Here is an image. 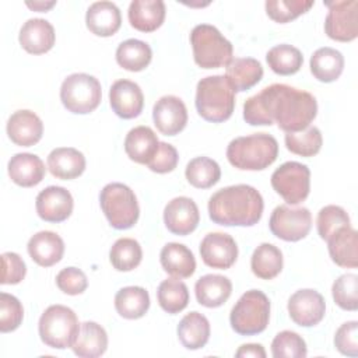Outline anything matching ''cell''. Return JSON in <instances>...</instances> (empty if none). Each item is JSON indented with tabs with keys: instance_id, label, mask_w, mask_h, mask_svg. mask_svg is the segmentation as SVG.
<instances>
[{
	"instance_id": "6da1fadb",
	"label": "cell",
	"mask_w": 358,
	"mask_h": 358,
	"mask_svg": "<svg viewBox=\"0 0 358 358\" xmlns=\"http://www.w3.org/2000/svg\"><path fill=\"white\" fill-rule=\"evenodd\" d=\"M317 115L316 98L303 90L287 84H271L243 103V119L250 126L277 123L285 133L310 126Z\"/></svg>"
},
{
	"instance_id": "7a4b0ae2",
	"label": "cell",
	"mask_w": 358,
	"mask_h": 358,
	"mask_svg": "<svg viewBox=\"0 0 358 358\" xmlns=\"http://www.w3.org/2000/svg\"><path fill=\"white\" fill-rule=\"evenodd\" d=\"M263 208L262 194L249 185L222 187L208 200L210 220L224 227H252L260 221Z\"/></svg>"
},
{
	"instance_id": "3957f363",
	"label": "cell",
	"mask_w": 358,
	"mask_h": 358,
	"mask_svg": "<svg viewBox=\"0 0 358 358\" xmlns=\"http://www.w3.org/2000/svg\"><path fill=\"white\" fill-rule=\"evenodd\" d=\"M278 155L277 140L267 133H255L234 138L227 147V158L241 171H262L270 166Z\"/></svg>"
},
{
	"instance_id": "277c9868",
	"label": "cell",
	"mask_w": 358,
	"mask_h": 358,
	"mask_svg": "<svg viewBox=\"0 0 358 358\" xmlns=\"http://www.w3.org/2000/svg\"><path fill=\"white\" fill-rule=\"evenodd\" d=\"M235 91L225 76H208L197 83L196 109L199 115L213 123H221L232 116Z\"/></svg>"
},
{
	"instance_id": "5b68a950",
	"label": "cell",
	"mask_w": 358,
	"mask_h": 358,
	"mask_svg": "<svg viewBox=\"0 0 358 358\" xmlns=\"http://www.w3.org/2000/svg\"><path fill=\"white\" fill-rule=\"evenodd\" d=\"M193 57L201 69L227 67L232 60V43L210 24H199L190 32Z\"/></svg>"
},
{
	"instance_id": "8992f818",
	"label": "cell",
	"mask_w": 358,
	"mask_h": 358,
	"mask_svg": "<svg viewBox=\"0 0 358 358\" xmlns=\"http://www.w3.org/2000/svg\"><path fill=\"white\" fill-rule=\"evenodd\" d=\"M270 319V301L259 289L246 291L229 313L231 327L241 336H255L266 330Z\"/></svg>"
},
{
	"instance_id": "52a82bcc",
	"label": "cell",
	"mask_w": 358,
	"mask_h": 358,
	"mask_svg": "<svg viewBox=\"0 0 358 358\" xmlns=\"http://www.w3.org/2000/svg\"><path fill=\"white\" fill-rule=\"evenodd\" d=\"M80 326L73 309L64 305H50L41 315L38 330L41 340L48 347L64 350L74 344Z\"/></svg>"
},
{
	"instance_id": "ba28073f",
	"label": "cell",
	"mask_w": 358,
	"mask_h": 358,
	"mask_svg": "<svg viewBox=\"0 0 358 358\" xmlns=\"http://www.w3.org/2000/svg\"><path fill=\"white\" fill-rule=\"evenodd\" d=\"M99 204L106 220L116 229H129L138 220V203L127 185L113 182L103 186L99 193Z\"/></svg>"
},
{
	"instance_id": "9c48e42d",
	"label": "cell",
	"mask_w": 358,
	"mask_h": 358,
	"mask_svg": "<svg viewBox=\"0 0 358 358\" xmlns=\"http://www.w3.org/2000/svg\"><path fill=\"white\" fill-rule=\"evenodd\" d=\"M101 83L87 73H74L67 76L60 87V99L63 106L77 115L94 112L101 103Z\"/></svg>"
},
{
	"instance_id": "30bf717a",
	"label": "cell",
	"mask_w": 358,
	"mask_h": 358,
	"mask_svg": "<svg viewBox=\"0 0 358 358\" xmlns=\"http://www.w3.org/2000/svg\"><path fill=\"white\" fill-rule=\"evenodd\" d=\"M271 186L288 204H299L309 196L310 171L296 161L284 162L273 172Z\"/></svg>"
},
{
	"instance_id": "8fae6325",
	"label": "cell",
	"mask_w": 358,
	"mask_h": 358,
	"mask_svg": "<svg viewBox=\"0 0 358 358\" xmlns=\"http://www.w3.org/2000/svg\"><path fill=\"white\" fill-rule=\"evenodd\" d=\"M268 227L274 236L287 242H298L309 234L312 228V214L306 207L281 204L273 210Z\"/></svg>"
},
{
	"instance_id": "7c38bea8",
	"label": "cell",
	"mask_w": 358,
	"mask_h": 358,
	"mask_svg": "<svg viewBox=\"0 0 358 358\" xmlns=\"http://www.w3.org/2000/svg\"><path fill=\"white\" fill-rule=\"evenodd\" d=\"M329 13L324 20V32L338 42H351L358 36V1H326Z\"/></svg>"
},
{
	"instance_id": "4fadbf2b",
	"label": "cell",
	"mask_w": 358,
	"mask_h": 358,
	"mask_svg": "<svg viewBox=\"0 0 358 358\" xmlns=\"http://www.w3.org/2000/svg\"><path fill=\"white\" fill-rule=\"evenodd\" d=\"M326 312V302L316 289H298L288 299L291 320L302 327H312L322 322Z\"/></svg>"
},
{
	"instance_id": "5bb4252c",
	"label": "cell",
	"mask_w": 358,
	"mask_h": 358,
	"mask_svg": "<svg viewBox=\"0 0 358 358\" xmlns=\"http://www.w3.org/2000/svg\"><path fill=\"white\" fill-rule=\"evenodd\" d=\"M200 256L208 267L227 270L238 259V246L229 234L210 232L200 243Z\"/></svg>"
},
{
	"instance_id": "9a60e30c",
	"label": "cell",
	"mask_w": 358,
	"mask_h": 358,
	"mask_svg": "<svg viewBox=\"0 0 358 358\" xmlns=\"http://www.w3.org/2000/svg\"><path fill=\"white\" fill-rule=\"evenodd\" d=\"M39 218L46 222H62L67 220L74 207L71 193L62 186H48L39 192L35 200Z\"/></svg>"
},
{
	"instance_id": "2e32d148",
	"label": "cell",
	"mask_w": 358,
	"mask_h": 358,
	"mask_svg": "<svg viewBox=\"0 0 358 358\" xmlns=\"http://www.w3.org/2000/svg\"><path fill=\"white\" fill-rule=\"evenodd\" d=\"M152 120L162 134L176 136L187 123L186 105L179 96L164 95L152 108Z\"/></svg>"
},
{
	"instance_id": "e0dca14e",
	"label": "cell",
	"mask_w": 358,
	"mask_h": 358,
	"mask_svg": "<svg viewBox=\"0 0 358 358\" xmlns=\"http://www.w3.org/2000/svg\"><path fill=\"white\" fill-rule=\"evenodd\" d=\"M200 221L197 204L186 196H179L168 201L164 208V222L169 232L175 235L192 234Z\"/></svg>"
},
{
	"instance_id": "ac0fdd59",
	"label": "cell",
	"mask_w": 358,
	"mask_h": 358,
	"mask_svg": "<svg viewBox=\"0 0 358 358\" xmlns=\"http://www.w3.org/2000/svg\"><path fill=\"white\" fill-rule=\"evenodd\" d=\"M112 110L122 119L137 117L144 106V95L138 84L130 80H117L109 90Z\"/></svg>"
},
{
	"instance_id": "d6986e66",
	"label": "cell",
	"mask_w": 358,
	"mask_h": 358,
	"mask_svg": "<svg viewBox=\"0 0 358 358\" xmlns=\"http://www.w3.org/2000/svg\"><path fill=\"white\" fill-rule=\"evenodd\" d=\"M8 138L20 147L35 145L43 134L41 117L28 109L15 110L7 120Z\"/></svg>"
},
{
	"instance_id": "ffe728a7",
	"label": "cell",
	"mask_w": 358,
	"mask_h": 358,
	"mask_svg": "<svg viewBox=\"0 0 358 358\" xmlns=\"http://www.w3.org/2000/svg\"><path fill=\"white\" fill-rule=\"evenodd\" d=\"M56 34L53 25L43 18H29L20 29L18 41L24 50L31 55L49 52L55 45Z\"/></svg>"
},
{
	"instance_id": "44dd1931",
	"label": "cell",
	"mask_w": 358,
	"mask_h": 358,
	"mask_svg": "<svg viewBox=\"0 0 358 358\" xmlns=\"http://www.w3.org/2000/svg\"><path fill=\"white\" fill-rule=\"evenodd\" d=\"M85 24L96 36H112L122 25L120 10L112 1H95L87 10Z\"/></svg>"
},
{
	"instance_id": "7402d4cb",
	"label": "cell",
	"mask_w": 358,
	"mask_h": 358,
	"mask_svg": "<svg viewBox=\"0 0 358 358\" xmlns=\"http://www.w3.org/2000/svg\"><path fill=\"white\" fill-rule=\"evenodd\" d=\"M329 255L331 260L343 268H355L358 266V235L351 225L337 229L327 239Z\"/></svg>"
},
{
	"instance_id": "603a6c76",
	"label": "cell",
	"mask_w": 358,
	"mask_h": 358,
	"mask_svg": "<svg viewBox=\"0 0 358 358\" xmlns=\"http://www.w3.org/2000/svg\"><path fill=\"white\" fill-rule=\"evenodd\" d=\"M27 249L31 259L36 264L50 267L62 260L64 253V242L52 231H39L29 238Z\"/></svg>"
},
{
	"instance_id": "cb8c5ba5",
	"label": "cell",
	"mask_w": 358,
	"mask_h": 358,
	"mask_svg": "<svg viewBox=\"0 0 358 358\" xmlns=\"http://www.w3.org/2000/svg\"><path fill=\"white\" fill-rule=\"evenodd\" d=\"M8 176L10 179L22 187H32L42 182L45 178L43 161L31 152H18L8 161Z\"/></svg>"
},
{
	"instance_id": "d4e9b609",
	"label": "cell",
	"mask_w": 358,
	"mask_h": 358,
	"mask_svg": "<svg viewBox=\"0 0 358 358\" xmlns=\"http://www.w3.org/2000/svg\"><path fill=\"white\" fill-rule=\"evenodd\" d=\"M165 3L162 0H133L127 17L133 28L141 32H152L165 20Z\"/></svg>"
},
{
	"instance_id": "484cf974",
	"label": "cell",
	"mask_w": 358,
	"mask_h": 358,
	"mask_svg": "<svg viewBox=\"0 0 358 358\" xmlns=\"http://www.w3.org/2000/svg\"><path fill=\"white\" fill-rule=\"evenodd\" d=\"M48 168L57 179H76L85 169V157L73 147H59L48 155Z\"/></svg>"
},
{
	"instance_id": "4316f807",
	"label": "cell",
	"mask_w": 358,
	"mask_h": 358,
	"mask_svg": "<svg viewBox=\"0 0 358 358\" xmlns=\"http://www.w3.org/2000/svg\"><path fill=\"white\" fill-rule=\"evenodd\" d=\"M158 145L159 140L148 126H137L131 129L124 138V151L127 157L143 165H147L152 159Z\"/></svg>"
},
{
	"instance_id": "83f0119b",
	"label": "cell",
	"mask_w": 358,
	"mask_h": 358,
	"mask_svg": "<svg viewBox=\"0 0 358 358\" xmlns=\"http://www.w3.org/2000/svg\"><path fill=\"white\" fill-rule=\"evenodd\" d=\"M194 292L200 305L206 308H218L231 296L232 282L225 275L206 274L196 281Z\"/></svg>"
},
{
	"instance_id": "f1b7e54d",
	"label": "cell",
	"mask_w": 358,
	"mask_h": 358,
	"mask_svg": "<svg viewBox=\"0 0 358 358\" xmlns=\"http://www.w3.org/2000/svg\"><path fill=\"white\" fill-rule=\"evenodd\" d=\"M159 262L162 268L176 278H187L196 270V259L192 250L178 242H169L161 249Z\"/></svg>"
},
{
	"instance_id": "f546056e",
	"label": "cell",
	"mask_w": 358,
	"mask_h": 358,
	"mask_svg": "<svg viewBox=\"0 0 358 358\" xmlns=\"http://www.w3.org/2000/svg\"><path fill=\"white\" fill-rule=\"evenodd\" d=\"M71 348L73 352L81 358L101 357L108 348V334L101 324L84 322L80 326L78 336Z\"/></svg>"
},
{
	"instance_id": "4dcf8cb0",
	"label": "cell",
	"mask_w": 358,
	"mask_h": 358,
	"mask_svg": "<svg viewBox=\"0 0 358 358\" xmlns=\"http://www.w3.org/2000/svg\"><path fill=\"white\" fill-rule=\"evenodd\" d=\"M225 77L235 92H243L262 80L263 67L260 62L253 57H236L227 66Z\"/></svg>"
},
{
	"instance_id": "1f68e13d",
	"label": "cell",
	"mask_w": 358,
	"mask_h": 358,
	"mask_svg": "<svg viewBox=\"0 0 358 358\" xmlns=\"http://www.w3.org/2000/svg\"><path fill=\"white\" fill-rule=\"evenodd\" d=\"M178 338L187 350L203 348L210 338L208 319L200 312H190L178 324Z\"/></svg>"
},
{
	"instance_id": "d6a6232c",
	"label": "cell",
	"mask_w": 358,
	"mask_h": 358,
	"mask_svg": "<svg viewBox=\"0 0 358 358\" xmlns=\"http://www.w3.org/2000/svg\"><path fill=\"white\" fill-rule=\"evenodd\" d=\"M344 69V56L337 49L319 48L310 56V73L322 83L336 81Z\"/></svg>"
},
{
	"instance_id": "836d02e7",
	"label": "cell",
	"mask_w": 358,
	"mask_h": 358,
	"mask_svg": "<svg viewBox=\"0 0 358 358\" xmlns=\"http://www.w3.org/2000/svg\"><path fill=\"white\" fill-rule=\"evenodd\" d=\"M150 308V295L143 287L120 288L115 295V309L124 319H140Z\"/></svg>"
},
{
	"instance_id": "e575fe53",
	"label": "cell",
	"mask_w": 358,
	"mask_h": 358,
	"mask_svg": "<svg viewBox=\"0 0 358 358\" xmlns=\"http://www.w3.org/2000/svg\"><path fill=\"white\" fill-rule=\"evenodd\" d=\"M152 59V50L148 43L140 39H126L116 49V62L129 71L144 70Z\"/></svg>"
},
{
	"instance_id": "d590c367",
	"label": "cell",
	"mask_w": 358,
	"mask_h": 358,
	"mask_svg": "<svg viewBox=\"0 0 358 358\" xmlns=\"http://www.w3.org/2000/svg\"><path fill=\"white\" fill-rule=\"evenodd\" d=\"M250 268L253 274L262 280H271L282 270V253L273 243L259 245L250 259Z\"/></svg>"
},
{
	"instance_id": "8d00e7d4",
	"label": "cell",
	"mask_w": 358,
	"mask_h": 358,
	"mask_svg": "<svg viewBox=\"0 0 358 358\" xmlns=\"http://www.w3.org/2000/svg\"><path fill=\"white\" fill-rule=\"evenodd\" d=\"M266 60L268 67L280 76H291L299 71L303 63V56L301 50L292 45L281 43L273 46L267 55Z\"/></svg>"
},
{
	"instance_id": "74e56055",
	"label": "cell",
	"mask_w": 358,
	"mask_h": 358,
	"mask_svg": "<svg viewBox=\"0 0 358 358\" xmlns=\"http://www.w3.org/2000/svg\"><path fill=\"white\" fill-rule=\"evenodd\" d=\"M185 176L192 186L197 189H208L220 180L221 168L208 157H196L187 162Z\"/></svg>"
},
{
	"instance_id": "f35d334b",
	"label": "cell",
	"mask_w": 358,
	"mask_h": 358,
	"mask_svg": "<svg viewBox=\"0 0 358 358\" xmlns=\"http://www.w3.org/2000/svg\"><path fill=\"white\" fill-rule=\"evenodd\" d=\"M157 299L165 312L175 315L187 306L189 289L179 278H166L158 285Z\"/></svg>"
},
{
	"instance_id": "ab89813d",
	"label": "cell",
	"mask_w": 358,
	"mask_h": 358,
	"mask_svg": "<svg viewBox=\"0 0 358 358\" xmlns=\"http://www.w3.org/2000/svg\"><path fill=\"white\" fill-rule=\"evenodd\" d=\"M143 259L140 243L133 238H119L109 250V260L117 271L136 268Z\"/></svg>"
},
{
	"instance_id": "60d3db41",
	"label": "cell",
	"mask_w": 358,
	"mask_h": 358,
	"mask_svg": "<svg viewBox=\"0 0 358 358\" xmlns=\"http://www.w3.org/2000/svg\"><path fill=\"white\" fill-rule=\"evenodd\" d=\"M284 140L288 151L306 158L316 155L323 144L322 133L316 126H308L301 131L287 133Z\"/></svg>"
},
{
	"instance_id": "b9f144b4",
	"label": "cell",
	"mask_w": 358,
	"mask_h": 358,
	"mask_svg": "<svg viewBox=\"0 0 358 358\" xmlns=\"http://www.w3.org/2000/svg\"><path fill=\"white\" fill-rule=\"evenodd\" d=\"M271 354L274 358H303L308 354V348L298 333L282 330L273 338Z\"/></svg>"
},
{
	"instance_id": "7bdbcfd3",
	"label": "cell",
	"mask_w": 358,
	"mask_h": 358,
	"mask_svg": "<svg viewBox=\"0 0 358 358\" xmlns=\"http://www.w3.org/2000/svg\"><path fill=\"white\" fill-rule=\"evenodd\" d=\"M266 13L267 15L280 24L289 22L306 13L313 1L310 0H267L266 1Z\"/></svg>"
},
{
	"instance_id": "ee69618b",
	"label": "cell",
	"mask_w": 358,
	"mask_h": 358,
	"mask_svg": "<svg viewBox=\"0 0 358 358\" xmlns=\"http://www.w3.org/2000/svg\"><path fill=\"white\" fill-rule=\"evenodd\" d=\"M334 302L344 310L358 309V277L357 274L348 273L340 275L331 287Z\"/></svg>"
},
{
	"instance_id": "f6af8a7d",
	"label": "cell",
	"mask_w": 358,
	"mask_h": 358,
	"mask_svg": "<svg viewBox=\"0 0 358 358\" xmlns=\"http://www.w3.org/2000/svg\"><path fill=\"white\" fill-rule=\"evenodd\" d=\"M348 225H350V217L347 211L340 206L329 204L320 208V211L317 213L316 227H317V234L323 241H327L337 229Z\"/></svg>"
},
{
	"instance_id": "bcb514c9",
	"label": "cell",
	"mask_w": 358,
	"mask_h": 358,
	"mask_svg": "<svg viewBox=\"0 0 358 358\" xmlns=\"http://www.w3.org/2000/svg\"><path fill=\"white\" fill-rule=\"evenodd\" d=\"M24 317V309L18 298L11 294H0V331L8 333L20 327Z\"/></svg>"
},
{
	"instance_id": "7dc6e473",
	"label": "cell",
	"mask_w": 358,
	"mask_h": 358,
	"mask_svg": "<svg viewBox=\"0 0 358 358\" xmlns=\"http://www.w3.org/2000/svg\"><path fill=\"white\" fill-rule=\"evenodd\" d=\"M57 288L67 295L83 294L88 287L87 275L77 267H66L56 275Z\"/></svg>"
},
{
	"instance_id": "c3c4849f",
	"label": "cell",
	"mask_w": 358,
	"mask_h": 358,
	"mask_svg": "<svg viewBox=\"0 0 358 358\" xmlns=\"http://www.w3.org/2000/svg\"><path fill=\"white\" fill-rule=\"evenodd\" d=\"M336 348L347 357L358 355V322L351 320L343 323L334 336Z\"/></svg>"
},
{
	"instance_id": "681fc988",
	"label": "cell",
	"mask_w": 358,
	"mask_h": 358,
	"mask_svg": "<svg viewBox=\"0 0 358 358\" xmlns=\"http://www.w3.org/2000/svg\"><path fill=\"white\" fill-rule=\"evenodd\" d=\"M1 264H3V270H1L0 282L3 285L18 284L24 280L27 273V266L20 255L14 252H4L1 255Z\"/></svg>"
},
{
	"instance_id": "f907efd6",
	"label": "cell",
	"mask_w": 358,
	"mask_h": 358,
	"mask_svg": "<svg viewBox=\"0 0 358 358\" xmlns=\"http://www.w3.org/2000/svg\"><path fill=\"white\" fill-rule=\"evenodd\" d=\"M178 161H179V155H178L176 148L169 143L159 141L158 150H157L155 155L152 157V159L147 164V166L152 172L168 173L176 168Z\"/></svg>"
},
{
	"instance_id": "816d5d0a",
	"label": "cell",
	"mask_w": 358,
	"mask_h": 358,
	"mask_svg": "<svg viewBox=\"0 0 358 358\" xmlns=\"http://www.w3.org/2000/svg\"><path fill=\"white\" fill-rule=\"evenodd\" d=\"M235 357L238 358H248V357H253V358H266V351L263 348L262 344H243L238 348V351L235 352Z\"/></svg>"
},
{
	"instance_id": "f5cc1de1",
	"label": "cell",
	"mask_w": 358,
	"mask_h": 358,
	"mask_svg": "<svg viewBox=\"0 0 358 358\" xmlns=\"http://www.w3.org/2000/svg\"><path fill=\"white\" fill-rule=\"evenodd\" d=\"M25 4H27L29 8L35 10V11H46V10H49L50 7H53V6L56 4V1H34V3L27 1Z\"/></svg>"
}]
</instances>
